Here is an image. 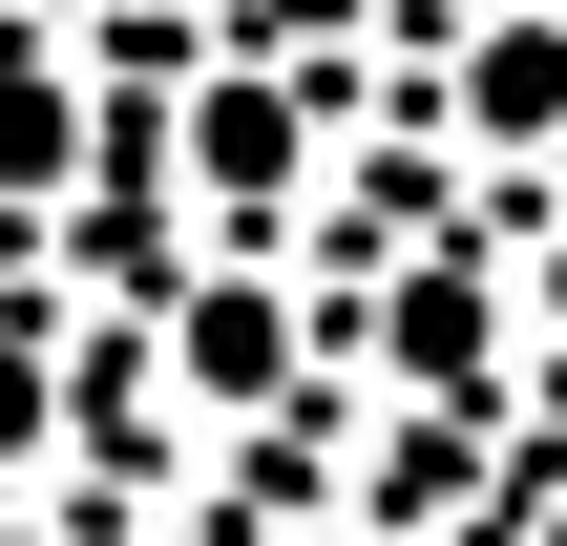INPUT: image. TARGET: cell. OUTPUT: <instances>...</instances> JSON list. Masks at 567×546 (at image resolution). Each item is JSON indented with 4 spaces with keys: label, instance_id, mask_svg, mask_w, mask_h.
I'll return each mask as SVG.
<instances>
[{
    "label": "cell",
    "instance_id": "cell-1",
    "mask_svg": "<svg viewBox=\"0 0 567 546\" xmlns=\"http://www.w3.org/2000/svg\"><path fill=\"white\" fill-rule=\"evenodd\" d=\"M295 147H316V126H295V84H252V63H231V84H189V168H210L231 210H274V189H295Z\"/></svg>",
    "mask_w": 567,
    "mask_h": 546
},
{
    "label": "cell",
    "instance_id": "cell-2",
    "mask_svg": "<svg viewBox=\"0 0 567 546\" xmlns=\"http://www.w3.org/2000/svg\"><path fill=\"white\" fill-rule=\"evenodd\" d=\"M189 379H210V400H274V379H295V316H274V295H189Z\"/></svg>",
    "mask_w": 567,
    "mask_h": 546
},
{
    "label": "cell",
    "instance_id": "cell-3",
    "mask_svg": "<svg viewBox=\"0 0 567 546\" xmlns=\"http://www.w3.org/2000/svg\"><path fill=\"white\" fill-rule=\"evenodd\" d=\"M463 105H484V126H567V42H484Z\"/></svg>",
    "mask_w": 567,
    "mask_h": 546
},
{
    "label": "cell",
    "instance_id": "cell-4",
    "mask_svg": "<svg viewBox=\"0 0 567 546\" xmlns=\"http://www.w3.org/2000/svg\"><path fill=\"white\" fill-rule=\"evenodd\" d=\"M0 168H21V189L63 168V84H42V63H0Z\"/></svg>",
    "mask_w": 567,
    "mask_h": 546
},
{
    "label": "cell",
    "instance_id": "cell-5",
    "mask_svg": "<svg viewBox=\"0 0 567 546\" xmlns=\"http://www.w3.org/2000/svg\"><path fill=\"white\" fill-rule=\"evenodd\" d=\"M252 21H274V42H337V21H358V0H252Z\"/></svg>",
    "mask_w": 567,
    "mask_h": 546
}]
</instances>
